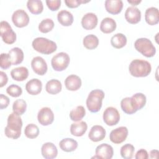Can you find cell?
<instances>
[{
	"label": "cell",
	"mask_w": 159,
	"mask_h": 159,
	"mask_svg": "<svg viewBox=\"0 0 159 159\" xmlns=\"http://www.w3.org/2000/svg\"><path fill=\"white\" fill-rule=\"evenodd\" d=\"M135 158L136 159H147L148 158V152L144 149H140L137 152Z\"/></svg>",
	"instance_id": "ee69618b"
},
{
	"label": "cell",
	"mask_w": 159,
	"mask_h": 159,
	"mask_svg": "<svg viewBox=\"0 0 159 159\" xmlns=\"http://www.w3.org/2000/svg\"><path fill=\"white\" fill-rule=\"evenodd\" d=\"M27 7L32 14L35 15L42 13L43 9V3L40 0H29L27 2Z\"/></svg>",
	"instance_id": "f546056e"
},
{
	"label": "cell",
	"mask_w": 159,
	"mask_h": 159,
	"mask_svg": "<svg viewBox=\"0 0 159 159\" xmlns=\"http://www.w3.org/2000/svg\"><path fill=\"white\" fill-rule=\"evenodd\" d=\"M145 19L146 22L150 25L157 24L159 22L158 9L155 7L147 9L145 13Z\"/></svg>",
	"instance_id": "44dd1931"
},
{
	"label": "cell",
	"mask_w": 159,
	"mask_h": 159,
	"mask_svg": "<svg viewBox=\"0 0 159 159\" xmlns=\"http://www.w3.org/2000/svg\"><path fill=\"white\" fill-rule=\"evenodd\" d=\"M37 119L40 124L47 126L50 125L54 120V114L50 107H42L38 112Z\"/></svg>",
	"instance_id": "8fae6325"
},
{
	"label": "cell",
	"mask_w": 159,
	"mask_h": 159,
	"mask_svg": "<svg viewBox=\"0 0 159 159\" xmlns=\"http://www.w3.org/2000/svg\"><path fill=\"white\" fill-rule=\"evenodd\" d=\"M104 98V93L101 89H94L91 91L86 99V106L91 112H98L101 107L102 100Z\"/></svg>",
	"instance_id": "277c9868"
},
{
	"label": "cell",
	"mask_w": 159,
	"mask_h": 159,
	"mask_svg": "<svg viewBox=\"0 0 159 159\" xmlns=\"http://www.w3.org/2000/svg\"><path fill=\"white\" fill-rule=\"evenodd\" d=\"M0 35L3 42L7 44H12L16 40V34L7 21L1 22Z\"/></svg>",
	"instance_id": "52a82bcc"
},
{
	"label": "cell",
	"mask_w": 159,
	"mask_h": 159,
	"mask_svg": "<svg viewBox=\"0 0 159 159\" xmlns=\"http://www.w3.org/2000/svg\"><path fill=\"white\" fill-rule=\"evenodd\" d=\"M83 42L85 48L89 50H93L98 47L99 45V39L96 35L89 34L84 37Z\"/></svg>",
	"instance_id": "1f68e13d"
},
{
	"label": "cell",
	"mask_w": 159,
	"mask_h": 159,
	"mask_svg": "<svg viewBox=\"0 0 159 159\" xmlns=\"http://www.w3.org/2000/svg\"><path fill=\"white\" fill-rule=\"evenodd\" d=\"M11 76L14 80L22 81L27 78L29 76V70L25 66L17 67L11 70Z\"/></svg>",
	"instance_id": "cb8c5ba5"
},
{
	"label": "cell",
	"mask_w": 159,
	"mask_h": 159,
	"mask_svg": "<svg viewBox=\"0 0 159 159\" xmlns=\"http://www.w3.org/2000/svg\"><path fill=\"white\" fill-rule=\"evenodd\" d=\"M59 146L63 151L71 152L77 148L78 142L71 138H65L60 142Z\"/></svg>",
	"instance_id": "83f0119b"
},
{
	"label": "cell",
	"mask_w": 159,
	"mask_h": 159,
	"mask_svg": "<svg viewBox=\"0 0 159 159\" xmlns=\"http://www.w3.org/2000/svg\"><path fill=\"white\" fill-rule=\"evenodd\" d=\"M103 120L109 126L116 125L120 120V114L117 109L114 107H107L103 112Z\"/></svg>",
	"instance_id": "ba28073f"
},
{
	"label": "cell",
	"mask_w": 159,
	"mask_h": 159,
	"mask_svg": "<svg viewBox=\"0 0 159 159\" xmlns=\"http://www.w3.org/2000/svg\"><path fill=\"white\" fill-rule=\"evenodd\" d=\"M134 47L137 51L147 58L152 57L155 55L156 48L148 39L140 38L137 39L134 43Z\"/></svg>",
	"instance_id": "5b68a950"
},
{
	"label": "cell",
	"mask_w": 159,
	"mask_h": 159,
	"mask_svg": "<svg viewBox=\"0 0 159 159\" xmlns=\"http://www.w3.org/2000/svg\"><path fill=\"white\" fill-rule=\"evenodd\" d=\"M129 70L133 76L145 77L150 73L152 66L150 63L146 60L135 59L130 62Z\"/></svg>",
	"instance_id": "7a4b0ae2"
},
{
	"label": "cell",
	"mask_w": 159,
	"mask_h": 159,
	"mask_svg": "<svg viewBox=\"0 0 159 159\" xmlns=\"http://www.w3.org/2000/svg\"><path fill=\"white\" fill-rule=\"evenodd\" d=\"M132 98H133L138 110H140L141 109H142L145 104H146V101H147V99H146V96L141 93H137L134 94Z\"/></svg>",
	"instance_id": "74e56055"
},
{
	"label": "cell",
	"mask_w": 159,
	"mask_h": 159,
	"mask_svg": "<svg viewBox=\"0 0 159 159\" xmlns=\"http://www.w3.org/2000/svg\"><path fill=\"white\" fill-rule=\"evenodd\" d=\"M42 89V83L37 78H33L29 80L25 84L27 92L31 95L39 94Z\"/></svg>",
	"instance_id": "d6986e66"
},
{
	"label": "cell",
	"mask_w": 159,
	"mask_h": 159,
	"mask_svg": "<svg viewBox=\"0 0 159 159\" xmlns=\"http://www.w3.org/2000/svg\"><path fill=\"white\" fill-rule=\"evenodd\" d=\"M90 1H83V0H65V3L66 6L70 8H76L78 7L80 5L83 3H87Z\"/></svg>",
	"instance_id": "b9f144b4"
},
{
	"label": "cell",
	"mask_w": 159,
	"mask_h": 159,
	"mask_svg": "<svg viewBox=\"0 0 159 159\" xmlns=\"http://www.w3.org/2000/svg\"><path fill=\"white\" fill-rule=\"evenodd\" d=\"M27 109V103L22 99H19L16 100L12 104L13 112L18 115H22Z\"/></svg>",
	"instance_id": "836d02e7"
},
{
	"label": "cell",
	"mask_w": 159,
	"mask_h": 159,
	"mask_svg": "<svg viewBox=\"0 0 159 159\" xmlns=\"http://www.w3.org/2000/svg\"><path fill=\"white\" fill-rule=\"evenodd\" d=\"M9 99L7 96L4 95L3 94H0V109H3L6 108L9 104Z\"/></svg>",
	"instance_id": "7bdbcfd3"
},
{
	"label": "cell",
	"mask_w": 159,
	"mask_h": 159,
	"mask_svg": "<svg viewBox=\"0 0 159 159\" xmlns=\"http://www.w3.org/2000/svg\"><path fill=\"white\" fill-rule=\"evenodd\" d=\"M54 27V22L52 19L47 18L42 20L39 25V30L42 33H47Z\"/></svg>",
	"instance_id": "8d00e7d4"
},
{
	"label": "cell",
	"mask_w": 159,
	"mask_h": 159,
	"mask_svg": "<svg viewBox=\"0 0 159 159\" xmlns=\"http://www.w3.org/2000/svg\"><path fill=\"white\" fill-rule=\"evenodd\" d=\"M106 130L102 126L95 125L91 127L88 134V137L91 141L97 142L103 140L106 137Z\"/></svg>",
	"instance_id": "9a60e30c"
},
{
	"label": "cell",
	"mask_w": 159,
	"mask_h": 159,
	"mask_svg": "<svg viewBox=\"0 0 159 159\" xmlns=\"http://www.w3.org/2000/svg\"><path fill=\"white\" fill-rule=\"evenodd\" d=\"M98 22V17L94 13L88 12L82 17L81 25L86 30H92L96 27Z\"/></svg>",
	"instance_id": "2e32d148"
},
{
	"label": "cell",
	"mask_w": 159,
	"mask_h": 159,
	"mask_svg": "<svg viewBox=\"0 0 159 159\" xmlns=\"http://www.w3.org/2000/svg\"><path fill=\"white\" fill-rule=\"evenodd\" d=\"M0 78H1V81H0V87L2 88L3 87L4 85H6L8 81V78L7 75L3 72V71H1L0 72Z\"/></svg>",
	"instance_id": "f6af8a7d"
},
{
	"label": "cell",
	"mask_w": 159,
	"mask_h": 159,
	"mask_svg": "<svg viewBox=\"0 0 159 159\" xmlns=\"http://www.w3.org/2000/svg\"><path fill=\"white\" fill-rule=\"evenodd\" d=\"M24 134L29 139H35L39 134V129L35 124H29L25 127Z\"/></svg>",
	"instance_id": "d590c367"
},
{
	"label": "cell",
	"mask_w": 159,
	"mask_h": 159,
	"mask_svg": "<svg viewBox=\"0 0 159 159\" xmlns=\"http://www.w3.org/2000/svg\"><path fill=\"white\" fill-rule=\"evenodd\" d=\"M86 114V111L83 106H78L70 112V118L71 120L77 122L81 120Z\"/></svg>",
	"instance_id": "d6a6232c"
},
{
	"label": "cell",
	"mask_w": 159,
	"mask_h": 159,
	"mask_svg": "<svg viewBox=\"0 0 159 159\" xmlns=\"http://www.w3.org/2000/svg\"><path fill=\"white\" fill-rule=\"evenodd\" d=\"M65 85L66 88L70 91H76L81 86V80L77 75H71L66 78Z\"/></svg>",
	"instance_id": "ffe728a7"
},
{
	"label": "cell",
	"mask_w": 159,
	"mask_h": 159,
	"mask_svg": "<svg viewBox=\"0 0 159 159\" xmlns=\"http://www.w3.org/2000/svg\"><path fill=\"white\" fill-rule=\"evenodd\" d=\"M159 152L157 150H152L150 152V157L151 158H158Z\"/></svg>",
	"instance_id": "bcb514c9"
},
{
	"label": "cell",
	"mask_w": 159,
	"mask_h": 159,
	"mask_svg": "<svg viewBox=\"0 0 159 159\" xmlns=\"http://www.w3.org/2000/svg\"><path fill=\"white\" fill-rule=\"evenodd\" d=\"M46 4L47 7L51 10L52 11H57L61 5V1L60 0H47Z\"/></svg>",
	"instance_id": "60d3db41"
},
{
	"label": "cell",
	"mask_w": 159,
	"mask_h": 159,
	"mask_svg": "<svg viewBox=\"0 0 159 159\" xmlns=\"http://www.w3.org/2000/svg\"><path fill=\"white\" fill-rule=\"evenodd\" d=\"M10 60L12 65H17L21 63L24 60V52L19 47L12 48L9 52Z\"/></svg>",
	"instance_id": "4316f807"
},
{
	"label": "cell",
	"mask_w": 159,
	"mask_h": 159,
	"mask_svg": "<svg viewBox=\"0 0 159 159\" xmlns=\"http://www.w3.org/2000/svg\"><path fill=\"white\" fill-rule=\"evenodd\" d=\"M120 106L122 111L127 114H132L138 111L137 107L132 97H127L122 99Z\"/></svg>",
	"instance_id": "7402d4cb"
},
{
	"label": "cell",
	"mask_w": 159,
	"mask_h": 159,
	"mask_svg": "<svg viewBox=\"0 0 159 159\" xmlns=\"http://www.w3.org/2000/svg\"><path fill=\"white\" fill-rule=\"evenodd\" d=\"M135 148L130 143H126L124 145L120 150L121 157L124 159H131L134 154Z\"/></svg>",
	"instance_id": "e575fe53"
},
{
	"label": "cell",
	"mask_w": 159,
	"mask_h": 159,
	"mask_svg": "<svg viewBox=\"0 0 159 159\" xmlns=\"http://www.w3.org/2000/svg\"><path fill=\"white\" fill-rule=\"evenodd\" d=\"M116 22L113 19L106 17L101 22L100 30L104 34H110L116 30Z\"/></svg>",
	"instance_id": "484cf974"
},
{
	"label": "cell",
	"mask_w": 159,
	"mask_h": 159,
	"mask_svg": "<svg viewBox=\"0 0 159 159\" xmlns=\"http://www.w3.org/2000/svg\"><path fill=\"white\" fill-rule=\"evenodd\" d=\"M95 153L96 156L93 158L111 159L113 157L114 150L111 145L107 143H102L96 148Z\"/></svg>",
	"instance_id": "7c38bea8"
},
{
	"label": "cell",
	"mask_w": 159,
	"mask_h": 159,
	"mask_svg": "<svg viewBox=\"0 0 159 159\" xmlns=\"http://www.w3.org/2000/svg\"><path fill=\"white\" fill-rule=\"evenodd\" d=\"M128 135V129L126 127L121 126L112 130L109 135L110 140L116 144L124 142Z\"/></svg>",
	"instance_id": "30bf717a"
},
{
	"label": "cell",
	"mask_w": 159,
	"mask_h": 159,
	"mask_svg": "<svg viewBox=\"0 0 159 159\" xmlns=\"http://www.w3.org/2000/svg\"><path fill=\"white\" fill-rule=\"evenodd\" d=\"M105 8L109 14H118L123 8V2L121 0H106L105 1Z\"/></svg>",
	"instance_id": "ac0fdd59"
},
{
	"label": "cell",
	"mask_w": 159,
	"mask_h": 159,
	"mask_svg": "<svg viewBox=\"0 0 159 159\" xmlns=\"http://www.w3.org/2000/svg\"><path fill=\"white\" fill-rule=\"evenodd\" d=\"M70 61V57L66 53L60 52L53 57L51 60V65L54 70L61 71L68 67Z\"/></svg>",
	"instance_id": "8992f818"
},
{
	"label": "cell",
	"mask_w": 159,
	"mask_h": 159,
	"mask_svg": "<svg viewBox=\"0 0 159 159\" xmlns=\"http://www.w3.org/2000/svg\"><path fill=\"white\" fill-rule=\"evenodd\" d=\"M12 21L16 27L22 28L28 25L29 17L25 11L17 9L12 15Z\"/></svg>",
	"instance_id": "9c48e42d"
},
{
	"label": "cell",
	"mask_w": 159,
	"mask_h": 159,
	"mask_svg": "<svg viewBox=\"0 0 159 159\" xmlns=\"http://www.w3.org/2000/svg\"><path fill=\"white\" fill-rule=\"evenodd\" d=\"M57 19L58 22L63 26H70L73 22V14L66 10H61L57 14Z\"/></svg>",
	"instance_id": "d4e9b609"
},
{
	"label": "cell",
	"mask_w": 159,
	"mask_h": 159,
	"mask_svg": "<svg viewBox=\"0 0 159 159\" xmlns=\"http://www.w3.org/2000/svg\"><path fill=\"white\" fill-rule=\"evenodd\" d=\"M31 66L33 71L37 75L42 76L47 71V64L45 60L41 57L37 56L32 60Z\"/></svg>",
	"instance_id": "4fadbf2b"
},
{
	"label": "cell",
	"mask_w": 159,
	"mask_h": 159,
	"mask_svg": "<svg viewBox=\"0 0 159 159\" xmlns=\"http://www.w3.org/2000/svg\"><path fill=\"white\" fill-rule=\"evenodd\" d=\"M33 48L42 54L49 55L57 50V46L55 42L45 37L35 38L32 43Z\"/></svg>",
	"instance_id": "3957f363"
},
{
	"label": "cell",
	"mask_w": 159,
	"mask_h": 159,
	"mask_svg": "<svg viewBox=\"0 0 159 159\" xmlns=\"http://www.w3.org/2000/svg\"><path fill=\"white\" fill-rule=\"evenodd\" d=\"M62 89L61 82L55 79L49 80L45 85L46 91L50 94H57L59 93Z\"/></svg>",
	"instance_id": "f1b7e54d"
},
{
	"label": "cell",
	"mask_w": 159,
	"mask_h": 159,
	"mask_svg": "<svg viewBox=\"0 0 159 159\" xmlns=\"http://www.w3.org/2000/svg\"><path fill=\"white\" fill-rule=\"evenodd\" d=\"M141 0H127V2L133 6H137L141 2Z\"/></svg>",
	"instance_id": "7dc6e473"
},
{
	"label": "cell",
	"mask_w": 159,
	"mask_h": 159,
	"mask_svg": "<svg viewBox=\"0 0 159 159\" xmlns=\"http://www.w3.org/2000/svg\"><path fill=\"white\" fill-rule=\"evenodd\" d=\"M12 65L9 53H2L0 57V66L2 69L6 70Z\"/></svg>",
	"instance_id": "ab89813d"
},
{
	"label": "cell",
	"mask_w": 159,
	"mask_h": 159,
	"mask_svg": "<svg viewBox=\"0 0 159 159\" xmlns=\"http://www.w3.org/2000/svg\"><path fill=\"white\" fill-rule=\"evenodd\" d=\"M88 125L84 121H80L78 122L73 123L70 126L71 134L76 137L83 136L86 132Z\"/></svg>",
	"instance_id": "603a6c76"
},
{
	"label": "cell",
	"mask_w": 159,
	"mask_h": 159,
	"mask_svg": "<svg viewBox=\"0 0 159 159\" xmlns=\"http://www.w3.org/2000/svg\"><path fill=\"white\" fill-rule=\"evenodd\" d=\"M111 43L116 48H121L126 45L127 38L123 34L117 33L111 37Z\"/></svg>",
	"instance_id": "4dcf8cb0"
},
{
	"label": "cell",
	"mask_w": 159,
	"mask_h": 159,
	"mask_svg": "<svg viewBox=\"0 0 159 159\" xmlns=\"http://www.w3.org/2000/svg\"><path fill=\"white\" fill-rule=\"evenodd\" d=\"M125 20L130 24H135L140 21L141 12L136 7L130 6L127 8L125 12Z\"/></svg>",
	"instance_id": "5bb4252c"
},
{
	"label": "cell",
	"mask_w": 159,
	"mask_h": 159,
	"mask_svg": "<svg viewBox=\"0 0 159 159\" xmlns=\"http://www.w3.org/2000/svg\"><path fill=\"white\" fill-rule=\"evenodd\" d=\"M6 92L11 96L14 98H17L22 94V89L19 86L12 84L7 88Z\"/></svg>",
	"instance_id": "f35d334b"
},
{
	"label": "cell",
	"mask_w": 159,
	"mask_h": 159,
	"mask_svg": "<svg viewBox=\"0 0 159 159\" xmlns=\"http://www.w3.org/2000/svg\"><path fill=\"white\" fill-rule=\"evenodd\" d=\"M22 127V121L20 115L13 112L7 117V124L4 129L5 135L8 138L17 139L20 136Z\"/></svg>",
	"instance_id": "6da1fadb"
},
{
	"label": "cell",
	"mask_w": 159,
	"mask_h": 159,
	"mask_svg": "<svg viewBox=\"0 0 159 159\" xmlns=\"http://www.w3.org/2000/svg\"><path fill=\"white\" fill-rule=\"evenodd\" d=\"M41 153L43 158L46 159H53L57 157L58 150L53 143L46 142L42 146Z\"/></svg>",
	"instance_id": "e0dca14e"
}]
</instances>
